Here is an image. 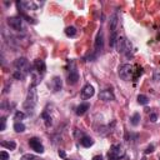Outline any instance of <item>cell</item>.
I'll return each mask as SVG.
<instances>
[{
	"label": "cell",
	"mask_w": 160,
	"mask_h": 160,
	"mask_svg": "<svg viewBox=\"0 0 160 160\" xmlns=\"http://www.w3.org/2000/svg\"><path fill=\"white\" fill-rule=\"evenodd\" d=\"M15 71L13 73V77L16 80H24L33 70V64L29 63L27 58H18L14 61Z\"/></svg>",
	"instance_id": "1"
},
{
	"label": "cell",
	"mask_w": 160,
	"mask_h": 160,
	"mask_svg": "<svg viewBox=\"0 0 160 160\" xmlns=\"http://www.w3.org/2000/svg\"><path fill=\"white\" fill-rule=\"evenodd\" d=\"M38 104V91L33 86H29V90H28V95H27V99L23 104L25 110H28L29 113H33V110L35 109Z\"/></svg>",
	"instance_id": "2"
},
{
	"label": "cell",
	"mask_w": 160,
	"mask_h": 160,
	"mask_svg": "<svg viewBox=\"0 0 160 160\" xmlns=\"http://www.w3.org/2000/svg\"><path fill=\"white\" fill-rule=\"evenodd\" d=\"M115 48L118 50V53L124 54L126 56H130L131 55V49H133L131 43L126 38H124V36H119V38H118Z\"/></svg>",
	"instance_id": "3"
},
{
	"label": "cell",
	"mask_w": 160,
	"mask_h": 160,
	"mask_svg": "<svg viewBox=\"0 0 160 160\" xmlns=\"http://www.w3.org/2000/svg\"><path fill=\"white\" fill-rule=\"evenodd\" d=\"M135 68L136 65H131V64H123L121 66H119V77L125 80L129 81L134 79V73H135Z\"/></svg>",
	"instance_id": "4"
},
{
	"label": "cell",
	"mask_w": 160,
	"mask_h": 160,
	"mask_svg": "<svg viewBox=\"0 0 160 160\" xmlns=\"http://www.w3.org/2000/svg\"><path fill=\"white\" fill-rule=\"evenodd\" d=\"M125 156V149L120 144H113L110 150L108 151V159L109 160H120Z\"/></svg>",
	"instance_id": "5"
},
{
	"label": "cell",
	"mask_w": 160,
	"mask_h": 160,
	"mask_svg": "<svg viewBox=\"0 0 160 160\" xmlns=\"http://www.w3.org/2000/svg\"><path fill=\"white\" fill-rule=\"evenodd\" d=\"M80 77H79V71L77 68V64L74 60H69V74H68V84L69 85H75L78 84Z\"/></svg>",
	"instance_id": "6"
},
{
	"label": "cell",
	"mask_w": 160,
	"mask_h": 160,
	"mask_svg": "<svg viewBox=\"0 0 160 160\" xmlns=\"http://www.w3.org/2000/svg\"><path fill=\"white\" fill-rule=\"evenodd\" d=\"M8 25L15 31H24V25H23V19L20 18V16H11V18H8L6 20Z\"/></svg>",
	"instance_id": "7"
},
{
	"label": "cell",
	"mask_w": 160,
	"mask_h": 160,
	"mask_svg": "<svg viewBox=\"0 0 160 160\" xmlns=\"http://www.w3.org/2000/svg\"><path fill=\"white\" fill-rule=\"evenodd\" d=\"M94 49H95V53L99 54L102 53L104 50V33L103 30L100 29L96 34V38H95V43H94Z\"/></svg>",
	"instance_id": "8"
},
{
	"label": "cell",
	"mask_w": 160,
	"mask_h": 160,
	"mask_svg": "<svg viewBox=\"0 0 160 160\" xmlns=\"http://www.w3.org/2000/svg\"><path fill=\"white\" fill-rule=\"evenodd\" d=\"M29 146L35 151V153H39V154H43L44 153V145L41 144V141L39 138H30L29 139Z\"/></svg>",
	"instance_id": "9"
},
{
	"label": "cell",
	"mask_w": 160,
	"mask_h": 160,
	"mask_svg": "<svg viewBox=\"0 0 160 160\" xmlns=\"http://www.w3.org/2000/svg\"><path fill=\"white\" fill-rule=\"evenodd\" d=\"M33 70L44 77L45 73H46V64H45V61L43 60V59H36V60H34V63H33Z\"/></svg>",
	"instance_id": "10"
},
{
	"label": "cell",
	"mask_w": 160,
	"mask_h": 160,
	"mask_svg": "<svg viewBox=\"0 0 160 160\" xmlns=\"http://www.w3.org/2000/svg\"><path fill=\"white\" fill-rule=\"evenodd\" d=\"M50 89H52L53 93H58V91H60L61 88H63V80L60 77H54L52 79V81H50Z\"/></svg>",
	"instance_id": "11"
},
{
	"label": "cell",
	"mask_w": 160,
	"mask_h": 160,
	"mask_svg": "<svg viewBox=\"0 0 160 160\" xmlns=\"http://www.w3.org/2000/svg\"><path fill=\"white\" fill-rule=\"evenodd\" d=\"M99 99L103 100V102H113V100H115V95L111 90L105 89L99 93Z\"/></svg>",
	"instance_id": "12"
},
{
	"label": "cell",
	"mask_w": 160,
	"mask_h": 160,
	"mask_svg": "<svg viewBox=\"0 0 160 160\" xmlns=\"http://www.w3.org/2000/svg\"><path fill=\"white\" fill-rule=\"evenodd\" d=\"M16 5H18V8L20 9L21 8V10H36L38 9V4L34 3V2H19V3H16Z\"/></svg>",
	"instance_id": "13"
},
{
	"label": "cell",
	"mask_w": 160,
	"mask_h": 160,
	"mask_svg": "<svg viewBox=\"0 0 160 160\" xmlns=\"http://www.w3.org/2000/svg\"><path fill=\"white\" fill-rule=\"evenodd\" d=\"M94 94H95V90L90 85V84H86V85L81 89V96L84 99H90Z\"/></svg>",
	"instance_id": "14"
},
{
	"label": "cell",
	"mask_w": 160,
	"mask_h": 160,
	"mask_svg": "<svg viewBox=\"0 0 160 160\" xmlns=\"http://www.w3.org/2000/svg\"><path fill=\"white\" fill-rule=\"evenodd\" d=\"M80 144H81L84 148H90V146L94 145V140H93L90 136L84 135V134H83V136L80 138Z\"/></svg>",
	"instance_id": "15"
},
{
	"label": "cell",
	"mask_w": 160,
	"mask_h": 160,
	"mask_svg": "<svg viewBox=\"0 0 160 160\" xmlns=\"http://www.w3.org/2000/svg\"><path fill=\"white\" fill-rule=\"evenodd\" d=\"M90 109V104L89 103H83V104H80L78 108H77V110H75V113H77V115L78 116H81V115H84L88 110Z\"/></svg>",
	"instance_id": "16"
},
{
	"label": "cell",
	"mask_w": 160,
	"mask_h": 160,
	"mask_svg": "<svg viewBox=\"0 0 160 160\" xmlns=\"http://www.w3.org/2000/svg\"><path fill=\"white\" fill-rule=\"evenodd\" d=\"M41 118H43V120L45 123V126L46 128H50V126L53 125V119H52V116H50V114L48 113V110L45 109V110L41 113Z\"/></svg>",
	"instance_id": "17"
},
{
	"label": "cell",
	"mask_w": 160,
	"mask_h": 160,
	"mask_svg": "<svg viewBox=\"0 0 160 160\" xmlns=\"http://www.w3.org/2000/svg\"><path fill=\"white\" fill-rule=\"evenodd\" d=\"M0 145H2L3 148H6V149H9V150H14L16 148V143L10 140V141H2L0 143Z\"/></svg>",
	"instance_id": "18"
},
{
	"label": "cell",
	"mask_w": 160,
	"mask_h": 160,
	"mask_svg": "<svg viewBox=\"0 0 160 160\" xmlns=\"http://www.w3.org/2000/svg\"><path fill=\"white\" fill-rule=\"evenodd\" d=\"M140 119H141L140 114H139V113H135V114H134V115L130 118V123H131V125H133V126H138L139 123H140Z\"/></svg>",
	"instance_id": "19"
},
{
	"label": "cell",
	"mask_w": 160,
	"mask_h": 160,
	"mask_svg": "<svg viewBox=\"0 0 160 160\" xmlns=\"http://www.w3.org/2000/svg\"><path fill=\"white\" fill-rule=\"evenodd\" d=\"M77 28L75 27H68L65 29V34H66V36H69V38H74L75 35H77Z\"/></svg>",
	"instance_id": "20"
},
{
	"label": "cell",
	"mask_w": 160,
	"mask_h": 160,
	"mask_svg": "<svg viewBox=\"0 0 160 160\" xmlns=\"http://www.w3.org/2000/svg\"><path fill=\"white\" fill-rule=\"evenodd\" d=\"M138 103L140 105H146L149 103V98L146 95H143V94H139L138 95Z\"/></svg>",
	"instance_id": "21"
},
{
	"label": "cell",
	"mask_w": 160,
	"mask_h": 160,
	"mask_svg": "<svg viewBox=\"0 0 160 160\" xmlns=\"http://www.w3.org/2000/svg\"><path fill=\"white\" fill-rule=\"evenodd\" d=\"M20 160H43V159H40L39 156H36L34 154H24L20 158Z\"/></svg>",
	"instance_id": "22"
},
{
	"label": "cell",
	"mask_w": 160,
	"mask_h": 160,
	"mask_svg": "<svg viewBox=\"0 0 160 160\" xmlns=\"http://www.w3.org/2000/svg\"><path fill=\"white\" fill-rule=\"evenodd\" d=\"M14 130L16 133H23V131H25V125L21 121L20 123H15L14 124Z\"/></svg>",
	"instance_id": "23"
},
{
	"label": "cell",
	"mask_w": 160,
	"mask_h": 160,
	"mask_svg": "<svg viewBox=\"0 0 160 160\" xmlns=\"http://www.w3.org/2000/svg\"><path fill=\"white\" fill-rule=\"evenodd\" d=\"M25 116H27V115H25V113H23V111H16L15 115H14V119L16 120V123H20Z\"/></svg>",
	"instance_id": "24"
},
{
	"label": "cell",
	"mask_w": 160,
	"mask_h": 160,
	"mask_svg": "<svg viewBox=\"0 0 160 160\" xmlns=\"http://www.w3.org/2000/svg\"><path fill=\"white\" fill-rule=\"evenodd\" d=\"M0 131H4L5 128H6V118L5 116H2V119H0Z\"/></svg>",
	"instance_id": "25"
},
{
	"label": "cell",
	"mask_w": 160,
	"mask_h": 160,
	"mask_svg": "<svg viewBox=\"0 0 160 160\" xmlns=\"http://www.w3.org/2000/svg\"><path fill=\"white\" fill-rule=\"evenodd\" d=\"M8 159H9V154H8L5 150L0 151V160H8Z\"/></svg>",
	"instance_id": "26"
},
{
	"label": "cell",
	"mask_w": 160,
	"mask_h": 160,
	"mask_svg": "<svg viewBox=\"0 0 160 160\" xmlns=\"http://www.w3.org/2000/svg\"><path fill=\"white\" fill-rule=\"evenodd\" d=\"M149 119H150V121H151V123H156V120H158V114L151 113V114L149 115Z\"/></svg>",
	"instance_id": "27"
},
{
	"label": "cell",
	"mask_w": 160,
	"mask_h": 160,
	"mask_svg": "<svg viewBox=\"0 0 160 160\" xmlns=\"http://www.w3.org/2000/svg\"><path fill=\"white\" fill-rule=\"evenodd\" d=\"M154 81H160V70L154 71Z\"/></svg>",
	"instance_id": "28"
},
{
	"label": "cell",
	"mask_w": 160,
	"mask_h": 160,
	"mask_svg": "<svg viewBox=\"0 0 160 160\" xmlns=\"http://www.w3.org/2000/svg\"><path fill=\"white\" fill-rule=\"evenodd\" d=\"M153 151H154V145H149V146L145 149L144 153H145V154H150V153H153Z\"/></svg>",
	"instance_id": "29"
},
{
	"label": "cell",
	"mask_w": 160,
	"mask_h": 160,
	"mask_svg": "<svg viewBox=\"0 0 160 160\" xmlns=\"http://www.w3.org/2000/svg\"><path fill=\"white\" fill-rule=\"evenodd\" d=\"M58 154H59V156H60V158H63V159H65V158H66V153H65V151H64L63 149H59Z\"/></svg>",
	"instance_id": "30"
},
{
	"label": "cell",
	"mask_w": 160,
	"mask_h": 160,
	"mask_svg": "<svg viewBox=\"0 0 160 160\" xmlns=\"http://www.w3.org/2000/svg\"><path fill=\"white\" fill-rule=\"evenodd\" d=\"M93 160H103V156L102 155H95L94 158H93Z\"/></svg>",
	"instance_id": "31"
},
{
	"label": "cell",
	"mask_w": 160,
	"mask_h": 160,
	"mask_svg": "<svg viewBox=\"0 0 160 160\" xmlns=\"http://www.w3.org/2000/svg\"><path fill=\"white\" fill-rule=\"evenodd\" d=\"M141 160H146V158H145V156H144V158H141Z\"/></svg>",
	"instance_id": "32"
}]
</instances>
